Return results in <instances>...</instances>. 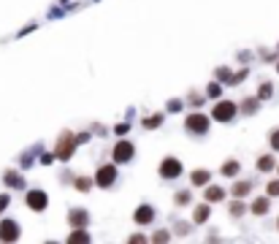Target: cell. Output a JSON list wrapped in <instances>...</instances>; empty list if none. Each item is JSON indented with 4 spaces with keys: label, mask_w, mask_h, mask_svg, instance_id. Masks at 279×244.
Here are the masks:
<instances>
[{
    "label": "cell",
    "mask_w": 279,
    "mask_h": 244,
    "mask_svg": "<svg viewBox=\"0 0 279 244\" xmlns=\"http://www.w3.org/2000/svg\"><path fill=\"white\" fill-rule=\"evenodd\" d=\"M185 128L190 130V133H195V136L209 133V117H206V114H201V111H192V114H187Z\"/></svg>",
    "instance_id": "cell-1"
},
{
    "label": "cell",
    "mask_w": 279,
    "mask_h": 244,
    "mask_svg": "<svg viewBox=\"0 0 279 244\" xmlns=\"http://www.w3.org/2000/svg\"><path fill=\"white\" fill-rule=\"evenodd\" d=\"M268 141H271V149H274V152H279V128H277V130H271Z\"/></svg>",
    "instance_id": "cell-28"
},
{
    "label": "cell",
    "mask_w": 279,
    "mask_h": 244,
    "mask_svg": "<svg viewBox=\"0 0 279 244\" xmlns=\"http://www.w3.org/2000/svg\"><path fill=\"white\" fill-rule=\"evenodd\" d=\"M68 222H70V228H87V212L84 209H70Z\"/></svg>",
    "instance_id": "cell-10"
},
{
    "label": "cell",
    "mask_w": 279,
    "mask_h": 244,
    "mask_svg": "<svg viewBox=\"0 0 279 244\" xmlns=\"http://www.w3.org/2000/svg\"><path fill=\"white\" fill-rule=\"evenodd\" d=\"M277 169H279V163H277Z\"/></svg>",
    "instance_id": "cell-34"
},
{
    "label": "cell",
    "mask_w": 279,
    "mask_h": 244,
    "mask_svg": "<svg viewBox=\"0 0 279 244\" xmlns=\"http://www.w3.org/2000/svg\"><path fill=\"white\" fill-rule=\"evenodd\" d=\"M228 212H231L233 217H241L247 212V203H241V201H233L231 206H228Z\"/></svg>",
    "instance_id": "cell-23"
},
{
    "label": "cell",
    "mask_w": 279,
    "mask_h": 244,
    "mask_svg": "<svg viewBox=\"0 0 279 244\" xmlns=\"http://www.w3.org/2000/svg\"><path fill=\"white\" fill-rule=\"evenodd\" d=\"M209 215H211V206H209V203H204V206H195L192 220H195V222H206V220H209Z\"/></svg>",
    "instance_id": "cell-16"
},
{
    "label": "cell",
    "mask_w": 279,
    "mask_h": 244,
    "mask_svg": "<svg viewBox=\"0 0 279 244\" xmlns=\"http://www.w3.org/2000/svg\"><path fill=\"white\" fill-rule=\"evenodd\" d=\"M214 73H217V81H220V84H231V68H225V65H220V68H217L214 71Z\"/></svg>",
    "instance_id": "cell-20"
},
{
    "label": "cell",
    "mask_w": 279,
    "mask_h": 244,
    "mask_svg": "<svg viewBox=\"0 0 279 244\" xmlns=\"http://www.w3.org/2000/svg\"><path fill=\"white\" fill-rule=\"evenodd\" d=\"M133 144L130 141H116L114 149H111V157H114V163H130L133 160Z\"/></svg>",
    "instance_id": "cell-5"
},
{
    "label": "cell",
    "mask_w": 279,
    "mask_h": 244,
    "mask_svg": "<svg viewBox=\"0 0 279 244\" xmlns=\"http://www.w3.org/2000/svg\"><path fill=\"white\" fill-rule=\"evenodd\" d=\"M274 166H277V160H274V155H260V157H257V171H263V174H268V171H274Z\"/></svg>",
    "instance_id": "cell-14"
},
{
    "label": "cell",
    "mask_w": 279,
    "mask_h": 244,
    "mask_svg": "<svg viewBox=\"0 0 279 244\" xmlns=\"http://www.w3.org/2000/svg\"><path fill=\"white\" fill-rule=\"evenodd\" d=\"M236 111H238V106L233 103V100H220V103H214V109H211V120H217V122H233Z\"/></svg>",
    "instance_id": "cell-2"
},
{
    "label": "cell",
    "mask_w": 279,
    "mask_h": 244,
    "mask_svg": "<svg viewBox=\"0 0 279 244\" xmlns=\"http://www.w3.org/2000/svg\"><path fill=\"white\" fill-rule=\"evenodd\" d=\"M250 190H252V185H250V182H236V185H233V195H236V198L247 195Z\"/></svg>",
    "instance_id": "cell-22"
},
{
    "label": "cell",
    "mask_w": 279,
    "mask_h": 244,
    "mask_svg": "<svg viewBox=\"0 0 279 244\" xmlns=\"http://www.w3.org/2000/svg\"><path fill=\"white\" fill-rule=\"evenodd\" d=\"M190 103H192V106H201V103H204V98H201V95H192Z\"/></svg>",
    "instance_id": "cell-31"
},
{
    "label": "cell",
    "mask_w": 279,
    "mask_h": 244,
    "mask_svg": "<svg viewBox=\"0 0 279 244\" xmlns=\"http://www.w3.org/2000/svg\"><path fill=\"white\" fill-rule=\"evenodd\" d=\"M174 201H176V206H185V203H190V201H192V195H190L187 190H182V193H176Z\"/></svg>",
    "instance_id": "cell-27"
},
{
    "label": "cell",
    "mask_w": 279,
    "mask_h": 244,
    "mask_svg": "<svg viewBox=\"0 0 279 244\" xmlns=\"http://www.w3.org/2000/svg\"><path fill=\"white\" fill-rule=\"evenodd\" d=\"M266 195L268 198H277L279 195V179H274V182H268V185H266Z\"/></svg>",
    "instance_id": "cell-26"
},
{
    "label": "cell",
    "mask_w": 279,
    "mask_h": 244,
    "mask_svg": "<svg viewBox=\"0 0 279 244\" xmlns=\"http://www.w3.org/2000/svg\"><path fill=\"white\" fill-rule=\"evenodd\" d=\"M241 109H244V114H255V111L260 109V98H257V95H255V98H247Z\"/></svg>",
    "instance_id": "cell-19"
},
{
    "label": "cell",
    "mask_w": 279,
    "mask_h": 244,
    "mask_svg": "<svg viewBox=\"0 0 279 244\" xmlns=\"http://www.w3.org/2000/svg\"><path fill=\"white\" fill-rule=\"evenodd\" d=\"M68 242H70V244H79V242H90V233L84 231V228H76V231H73V233H70V236H68Z\"/></svg>",
    "instance_id": "cell-18"
},
{
    "label": "cell",
    "mask_w": 279,
    "mask_h": 244,
    "mask_svg": "<svg viewBox=\"0 0 279 244\" xmlns=\"http://www.w3.org/2000/svg\"><path fill=\"white\" fill-rule=\"evenodd\" d=\"M76 136H70V133H65L63 139L57 141V146H54V155L60 157V160H70V155H73V149H76Z\"/></svg>",
    "instance_id": "cell-4"
},
{
    "label": "cell",
    "mask_w": 279,
    "mask_h": 244,
    "mask_svg": "<svg viewBox=\"0 0 279 244\" xmlns=\"http://www.w3.org/2000/svg\"><path fill=\"white\" fill-rule=\"evenodd\" d=\"M160 122H163V114H152L149 120H144V128L155 130V128H160Z\"/></svg>",
    "instance_id": "cell-24"
},
{
    "label": "cell",
    "mask_w": 279,
    "mask_h": 244,
    "mask_svg": "<svg viewBox=\"0 0 279 244\" xmlns=\"http://www.w3.org/2000/svg\"><path fill=\"white\" fill-rule=\"evenodd\" d=\"M238 169H241V166H238V160H225L220 171H222V176H236Z\"/></svg>",
    "instance_id": "cell-17"
},
{
    "label": "cell",
    "mask_w": 279,
    "mask_h": 244,
    "mask_svg": "<svg viewBox=\"0 0 279 244\" xmlns=\"http://www.w3.org/2000/svg\"><path fill=\"white\" fill-rule=\"evenodd\" d=\"M17 239H19V222L17 220L0 222V242H17Z\"/></svg>",
    "instance_id": "cell-8"
},
{
    "label": "cell",
    "mask_w": 279,
    "mask_h": 244,
    "mask_svg": "<svg viewBox=\"0 0 279 244\" xmlns=\"http://www.w3.org/2000/svg\"><path fill=\"white\" fill-rule=\"evenodd\" d=\"M116 182V163H106L100 166L98 174H95V185L98 187H111Z\"/></svg>",
    "instance_id": "cell-3"
},
{
    "label": "cell",
    "mask_w": 279,
    "mask_h": 244,
    "mask_svg": "<svg viewBox=\"0 0 279 244\" xmlns=\"http://www.w3.org/2000/svg\"><path fill=\"white\" fill-rule=\"evenodd\" d=\"M222 198H225V190H222V187H217V185L206 187V203H217V201H222Z\"/></svg>",
    "instance_id": "cell-13"
},
{
    "label": "cell",
    "mask_w": 279,
    "mask_h": 244,
    "mask_svg": "<svg viewBox=\"0 0 279 244\" xmlns=\"http://www.w3.org/2000/svg\"><path fill=\"white\" fill-rule=\"evenodd\" d=\"M190 182L192 185H198V187H206L211 182V171H206V169H195L190 174Z\"/></svg>",
    "instance_id": "cell-11"
},
{
    "label": "cell",
    "mask_w": 279,
    "mask_h": 244,
    "mask_svg": "<svg viewBox=\"0 0 279 244\" xmlns=\"http://www.w3.org/2000/svg\"><path fill=\"white\" fill-rule=\"evenodd\" d=\"M24 201H27V206L33 212H44V209H46V203H49V198H46V193H44V190H30Z\"/></svg>",
    "instance_id": "cell-7"
},
{
    "label": "cell",
    "mask_w": 279,
    "mask_h": 244,
    "mask_svg": "<svg viewBox=\"0 0 279 244\" xmlns=\"http://www.w3.org/2000/svg\"><path fill=\"white\" fill-rule=\"evenodd\" d=\"M133 220H136V225H149V222L155 220V209H152L149 203H144V206H139V209L133 212Z\"/></svg>",
    "instance_id": "cell-9"
},
{
    "label": "cell",
    "mask_w": 279,
    "mask_h": 244,
    "mask_svg": "<svg viewBox=\"0 0 279 244\" xmlns=\"http://www.w3.org/2000/svg\"><path fill=\"white\" fill-rule=\"evenodd\" d=\"M3 179H6V185H8V187H14V190L24 187V179L17 174V171H6V174H3Z\"/></svg>",
    "instance_id": "cell-15"
},
{
    "label": "cell",
    "mask_w": 279,
    "mask_h": 244,
    "mask_svg": "<svg viewBox=\"0 0 279 244\" xmlns=\"http://www.w3.org/2000/svg\"><path fill=\"white\" fill-rule=\"evenodd\" d=\"M73 187H76V190H82V193H87L90 187H93V179H90V176H76Z\"/></svg>",
    "instance_id": "cell-21"
},
{
    "label": "cell",
    "mask_w": 279,
    "mask_h": 244,
    "mask_svg": "<svg viewBox=\"0 0 279 244\" xmlns=\"http://www.w3.org/2000/svg\"><path fill=\"white\" fill-rule=\"evenodd\" d=\"M277 228H279V220H277Z\"/></svg>",
    "instance_id": "cell-32"
},
{
    "label": "cell",
    "mask_w": 279,
    "mask_h": 244,
    "mask_svg": "<svg viewBox=\"0 0 279 244\" xmlns=\"http://www.w3.org/2000/svg\"><path fill=\"white\" fill-rule=\"evenodd\" d=\"M247 209H250L252 215H257V217L268 215V198H255V201H252V206H247Z\"/></svg>",
    "instance_id": "cell-12"
},
{
    "label": "cell",
    "mask_w": 279,
    "mask_h": 244,
    "mask_svg": "<svg viewBox=\"0 0 279 244\" xmlns=\"http://www.w3.org/2000/svg\"><path fill=\"white\" fill-rule=\"evenodd\" d=\"M222 93V87H220V84H217V81H214V84H209V87H206V95H211V98H217V95H220Z\"/></svg>",
    "instance_id": "cell-29"
},
{
    "label": "cell",
    "mask_w": 279,
    "mask_h": 244,
    "mask_svg": "<svg viewBox=\"0 0 279 244\" xmlns=\"http://www.w3.org/2000/svg\"><path fill=\"white\" fill-rule=\"evenodd\" d=\"M160 176H163V179H176V176H182V163L176 160V157H163V163H160Z\"/></svg>",
    "instance_id": "cell-6"
},
{
    "label": "cell",
    "mask_w": 279,
    "mask_h": 244,
    "mask_svg": "<svg viewBox=\"0 0 279 244\" xmlns=\"http://www.w3.org/2000/svg\"><path fill=\"white\" fill-rule=\"evenodd\" d=\"M277 71H279V63H277Z\"/></svg>",
    "instance_id": "cell-33"
},
{
    "label": "cell",
    "mask_w": 279,
    "mask_h": 244,
    "mask_svg": "<svg viewBox=\"0 0 279 244\" xmlns=\"http://www.w3.org/2000/svg\"><path fill=\"white\" fill-rule=\"evenodd\" d=\"M271 81H263V84H260V90H257V98H260V100H266V98H271Z\"/></svg>",
    "instance_id": "cell-25"
},
{
    "label": "cell",
    "mask_w": 279,
    "mask_h": 244,
    "mask_svg": "<svg viewBox=\"0 0 279 244\" xmlns=\"http://www.w3.org/2000/svg\"><path fill=\"white\" fill-rule=\"evenodd\" d=\"M168 239H171L168 231H157L155 236H152V242H168Z\"/></svg>",
    "instance_id": "cell-30"
}]
</instances>
